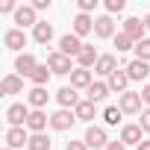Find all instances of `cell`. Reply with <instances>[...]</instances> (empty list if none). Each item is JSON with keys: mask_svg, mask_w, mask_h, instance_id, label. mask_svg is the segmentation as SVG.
Returning <instances> with one entry per match:
<instances>
[{"mask_svg": "<svg viewBox=\"0 0 150 150\" xmlns=\"http://www.w3.org/2000/svg\"><path fill=\"white\" fill-rule=\"evenodd\" d=\"M80 50H83L80 35L68 33V35H62V38H59V53H65V56H80Z\"/></svg>", "mask_w": 150, "mask_h": 150, "instance_id": "5", "label": "cell"}, {"mask_svg": "<svg viewBox=\"0 0 150 150\" xmlns=\"http://www.w3.org/2000/svg\"><path fill=\"white\" fill-rule=\"evenodd\" d=\"M24 144H30L27 129H24V127H9V129H6V147L18 150V147H24Z\"/></svg>", "mask_w": 150, "mask_h": 150, "instance_id": "10", "label": "cell"}, {"mask_svg": "<svg viewBox=\"0 0 150 150\" xmlns=\"http://www.w3.org/2000/svg\"><path fill=\"white\" fill-rule=\"evenodd\" d=\"M141 100L150 106V86H144V88H141Z\"/></svg>", "mask_w": 150, "mask_h": 150, "instance_id": "39", "label": "cell"}, {"mask_svg": "<svg viewBox=\"0 0 150 150\" xmlns=\"http://www.w3.org/2000/svg\"><path fill=\"white\" fill-rule=\"evenodd\" d=\"M115 47H118V53H127V50H135V41H132L129 35L118 33V35H115Z\"/></svg>", "mask_w": 150, "mask_h": 150, "instance_id": "30", "label": "cell"}, {"mask_svg": "<svg viewBox=\"0 0 150 150\" xmlns=\"http://www.w3.org/2000/svg\"><path fill=\"white\" fill-rule=\"evenodd\" d=\"M35 68H38V62H35L33 53H21V56L15 59V71H18V77H33Z\"/></svg>", "mask_w": 150, "mask_h": 150, "instance_id": "7", "label": "cell"}, {"mask_svg": "<svg viewBox=\"0 0 150 150\" xmlns=\"http://www.w3.org/2000/svg\"><path fill=\"white\" fill-rule=\"evenodd\" d=\"M141 91H124L118 94V109L124 115H141Z\"/></svg>", "mask_w": 150, "mask_h": 150, "instance_id": "1", "label": "cell"}, {"mask_svg": "<svg viewBox=\"0 0 150 150\" xmlns=\"http://www.w3.org/2000/svg\"><path fill=\"white\" fill-rule=\"evenodd\" d=\"M106 150H127V144H124V141H109Z\"/></svg>", "mask_w": 150, "mask_h": 150, "instance_id": "38", "label": "cell"}, {"mask_svg": "<svg viewBox=\"0 0 150 150\" xmlns=\"http://www.w3.org/2000/svg\"><path fill=\"white\" fill-rule=\"evenodd\" d=\"M33 9H35V12H41V9H50V0H35V3H33Z\"/></svg>", "mask_w": 150, "mask_h": 150, "instance_id": "37", "label": "cell"}, {"mask_svg": "<svg viewBox=\"0 0 150 150\" xmlns=\"http://www.w3.org/2000/svg\"><path fill=\"white\" fill-rule=\"evenodd\" d=\"M94 106H97V103H91L88 97H86V100H80V106L74 109L77 121H91V118H94Z\"/></svg>", "mask_w": 150, "mask_h": 150, "instance_id": "25", "label": "cell"}, {"mask_svg": "<svg viewBox=\"0 0 150 150\" xmlns=\"http://www.w3.org/2000/svg\"><path fill=\"white\" fill-rule=\"evenodd\" d=\"M118 141H124L127 147H129V144H135V147H138V144L144 141V129H141L138 124H124V127H121V138H118Z\"/></svg>", "mask_w": 150, "mask_h": 150, "instance_id": "4", "label": "cell"}, {"mask_svg": "<svg viewBox=\"0 0 150 150\" xmlns=\"http://www.w3.org/2000/svg\"><path fill=\"white\" fill-rule=\"evenodd\" d=\"M47 97H50L47 88H33V91H30V106H33V109H41V106L47 103Z\"/></svg>", "mask_w": 150, "mask_h": 150, "instance_id": "27", "label": "cell"}, {"mask_svg": "<svg viewBox=\"0 0 150 150\" xmlns=\"http://www.w3.org/2000/svg\"><path fill=\"white\" fill-rule=\"evenodd\" d=\"M50 74H53V71H50L47 65H38V68H35V74H33L30 80L35 83V88H44V86H47V80H50Z\"/></svg>", "mask_w": 150, "mask_h": 150, "instance_id": "26", "label": "cell"}, {"mask_svg": "<svg viewBox=\"0 0 150 150\" xmlns=\"http://www.w3.org/2000/svg\"><path fill=\"white\" fill-rule=\"evenodd\" d=\"M83 141H86L88 147H103V150H106V144H109V138H106V129H103V127H88Z\"/></svg>", "mask_w": 150, "mask_h": 150, "instance_id": "13", "label": "cell"}, {"mask_svg": "<svg viewBox=\"0 0 150 150\" xmlns=\"http://www.w3.org/2000/svg\"><path fill=\"white\" fill-rule=\"evenodd\" d=\"M135 59L150 62V38H144V41H138V44H135Z\"/></svg>", "mask_w": 150, "mask_h": 150, "instance_id": "31", "label": "cell"}, {"mask_svg": "<svg viewBox=\"0 0 150 150\" xmlns=\"http://www.w3.org/2000/svg\"><path fill=\"white\" fill-rule=\"evenodd\" d=\"M144 27H147V30H150V15H147V18H144Z\"/></svg>", "mask_w": 150, "mask_h": 150, "instance_id": "41", "label": "cell"}, {"mask_svg": "<svg viewBox=\"0 0 150 150\" xmlns=\"http://www.w3.org/2000/svg\"><path fill=\"white\" fill-rule=\"evenodd\" d=\"M27 147L30 150H50V138L44 132H35V135H30V144Z\"/></svg>", "mask_w": 150, "mask_h": 150, "instance_id": "29", "label": "cell"}, {"mask_svg": "<svg viewBox=\"0 0 150 150\" xmlns=\"http://www.w3.org/2000/svg\"><path fill=\"white\" fill-rule=\"evenodd\" d=\"M124 6H127L124 0H106V12H109V15H118V12H124Z\"/></svg>", "mask_w": 150, "mask_h": 150, "instance_id": "32", "label": "cell"}, {"mask_svg": "<svg viewBox=\"0 0 150 150\" xmlns=\"http://www.w3.org/2000/svg\"><path fill=\"white\" fill-rule=\"evenodd\" d=\"M97 59H100V53H97L91 44H83V50H80V56H77L80 68H94V65H97Z\"/></svg>", "mask_w": 150, "mask_h": 150, "instance_id": "21", "label": "cell"}, {"mask_svg": "<svg viewBox=\"0 0 150 150\" xmlns=\"http://www.w3.org/2000/svg\"><path fill=\"white\" fill-rule=\"evenodd\" d=\"M144 30H147V27H144V21H138V18H127V21H124V35H129L135 44L144 41Z\"/></svg>", "mask_w": 150, "mask_h": 150, "instance_id": "12", "label": "cell"}, {"mask_svg": "<svg viewBox=\"0 0 150 150\" xmlns=\"http://www.w3.org/2000/svg\"><path fill=\"white\" fill-rule=\"evenodd\" d=\"M56 100H59L62 109H77L80 106V94H77V88H71V86H62L56 91Z\"/></svg>", "mask_w": 150, "mask_h": 150, "instance_id": "6", "label": "cell"}, {"mask_svg": "<svg viewBox=\"0 0 150 150\" xmlns=\"http://www.w3.org/2000/svg\"><path fill=\"white\" fill-rule=\"evenodd\" d=\"M91 83H94V77H91V71L88 68H74V74H71V88H91Z\"/></svg>", "mask_w": 150, "mask_h": 150, "instance_id": "11", "label": "cell"}, {"mask_svg": "<svg viewBox=\"0 0 150 150\" xmlns=\"http://www.w3.org/2000/svg\"><path fill=\"white\" fill-rule=\"evenodd\" d=\"M109 83V91H118V94H124L127 91V86H129V77H127V71H115L112 77L106 80Z\"/></svg>", "mask_w": 150, "mask_h": 150, "instance_id": "22", "label": "cell"}, {"mask_svg": "<svg viewBox=\"0 0 150 150\" xmlns=\"http://www.w3.org/2000/svg\"><path fill=\"white\" fill-rule=\"evenodd\" d=\"M94 35L97 38H115V21H112V15L94 18Z\"/></svg>", "mask_w": 150, "mask_h": 150, "instance_id": "8", "label": "cell"}, {"mask_svg": "<svg viewBox=\"0 0 150 150\" xmlns=\"http://www.w3.org/2000/svg\"><path fill=\"white\" fill-rule=\"evenodd\" d=\"M27 118H30V109H27L24 103H12V106L6 109V121H9L12 127H24Z\"/></svg>", "mask_w": 150, "mask_h": 150, "instance_id": "9", "label": "cell"}, {"mask_svg": "<svg viewBox=\"0 0 150 150\" xmlns=\"http://www.w3.org/2000/svg\"><path fill=\"white\" fill-rule=\"evenodd\" d=\"M124 71H127V77H129V80H147L150 65H147V62H141V59H132V62H129Z\"/></svg>", "mask_w": 150, "mask_h": 150, "instance_id": "17", "label": "cell"}, {"mask_svg": "<svg viewBox=\"0 0 150 150\" xmlns=\"http://www.w3.org/2000/svg\"><path fill=\"white\" fill-rule=\"evenodd\" d=\"M106 97H109V83H91L88 100H91V103H103Z\"/></svg>", "mask_w": 150, "mask_h": 150, "instance_id": "24", "label": "cell"}, {"mask_svg": "<svg viewBox=\"0 0 150 150\" xmlns=\"http://www.w3.org/2000/svg\"><path fill=\"white\" fill-rule=\"evenodd\" d=\"M91 30H94V21H91L88 15H83V12H80L77 18H74V35H80V38H83V35H88Z\"/></svg>", "mask_w": 150, "mask_h": 150, "instance_id": "23", "label": "cell"}, {"mask_svg": "<svg viewBox=\"0 0 150 150\" xmlns=\"http://www.w3.org/2000/svg\"><path fill=\"white\" fill-rule=\"evenodd\" d=\"M138 150H150V138H144V141L138 144Z\"/></svg>", "mask_w": 150, "mask_h": 150, "instance_id": "40", "label": "cell"}, {"mask_svg": "<svg viewBox=\"0 0 150 150\" xmlns=\"http://www.w3.org/2000/svg\"><path fill=\"white\" fill-rule=\"evenodd\" d=\"M138 127H141L144 132H150V109H144V112H141V121H138Z\"/></svg>", "mask_w": 150, "mask_h": 150, "instance_id": "34", "label": "cell"}, {"mask_svg": "<svg viewBox=\"0 0 150 150\" xmlns=\"http://www.w3.org/2000/svg\"><path fill=\"white\" fill-rule=\"evenodd\" d=\"M74 121H77L74 109H59V112H53V115H50V127H53V129H59V132L71 129V127H74Z\"/></svg>", "mask_w": 150, "mask_h": 150, "instance_id": "3", "label": "cell"}, {"mask_svg": "<svg viewBox=\"0 0 150 150\" xmlns=\"http://www.w3.org/2000/svg\"><path fill=\"white\" fill-rule=\"evenodd\" d=\"M0 91L3 94H21L24 91V80L18 74H9V77H3V83H0Z\"/></svg>", "mask_w": 150, "mask_h": 150, "instance_id": "19", "label": "cell"}, {"mask_svg": "<svg viewBox=\"0 0 150 150\" xmlns=\"http://www.w3.org/2000/svg\"><path fill=\"white\" fill-rule=\"evenodd\" d=\"M97 9V0H80V12L83 15H88V12H94Z\"/></svg>", "mask_w": 150, "mask_h": 150, "instance_id": "33", "label": "cell"}, {"mask_svg": "<svg viewBox=\"0 0 150 150\" xmlns=\"http://www.w3.org/2000/svg\"><path fill=\"white\" fill-rule=\"evenodd\" d=\"M3 150H12V147H3Z\"/></svg>", "mask_w": 150, "mask_h": 150, "instance_id": "42", "label": "cell"}, {"mask_svg": "<svg viewBox=\"0 0 150 150\" xmlns=\"http://www.w3.org/2000/svg\"><path fill=\"white\" fill-rule=\"evenodd\" d=\"M47 68H50L53 74H59V77L74 74V68H71V56H65V53H59V50H53V53L47 56Z\"/></svg>", "mask_w": 150, "mask_h": 150, "instance_id": "2", "label": "cell"}, {"mask_svg": "<svg viewBox=\"0 0 150 150\" xmlns=\"http://www.w3.org/2000/svg\"><path fill=\"white\" fill-rule=\"evenodd\" d=\"M65 150H88V144H86V141H68Z\"/></svg>", "mask_w": 150, "mask_h": 150, "instance_id": "35", "label": "cell"}, {"mask_svg": "<svg viewBox=\"0 0 150 150\" xmlns=\"http://www.w3.org/2000/svg\"><path fill=\"white\" fill-rule=\"evenodd\" d=\"M33 38H35L38 44H50V38H53V24L38 21V24L33 27Z\"/></svg>", "mask_w": 150, "mask_h": 150, "instance_id": "20", "label": "cell"}, {"mask_svg": "<svg viewBox=\"0 0 150 150\" xmlns=\"http://www.w3.org/2000/svg\"><path fill=\"white\" fill-rule=\"evenodd\" d=\"M3 44H6L9 50H21V47H27V33H24V30H9V33L3 35Z\"/></svg>", "mask_w": 150, "mask_h": 150, "instance_id": "18", "label": "cell"}, {"mask_svg": "<svg viewBox=\"0 0 150 150\" xmlns=\"http://www.w3.org/2000/svg\"><path fill=\"white\" fill-rule=\"evenodd\" d=\"M47 124H50V118H47L41 109H33V112H30V118H27V129H30L33 135H35V132H44V127H47Z\"/></svg>", "mask_w": 150, "mask_h": 150, "instance_id": "15", "label": "cell"}, {"mask_svg": "<svg viewBox=\"0 0 150 150\" xmlns=\"http://www.w3.org/2000/svg\"><path fill=\"white\" fill-rule=\"evenodd\" d=\"M0 12H18V6L12 3V0H3V3H0Z\"/></svg>", "mask_w": 150, "mask_h": 150, "instance_id": "36", "label": "cell"}, {"mask_svg": "<svg viewBox=\"0 0 150 150\" xmlns=\"http://www.w3.org/2000/svg\"><path fill=\"white\" fill-rule=\"evenodd\" d=\"M115 71H118V59L112 53H103L97 59V65H94V74H100V77H112Z\"/></svg>", "mask_w": 150, "mask_h": 150, "instance_id": "14", "label": "cell"}, {"mask_svg": "<svg viewBox=\"0 0 150 150\" xmlns=\"http://www.w3.org/2000/svg\"><path fill=\"white\" fill-rule=\"evenodd\" d=\"M15 24H18V30H24V27H35L38 21H35V9L33 6H18V12H15Z\"/></svg>", "mask_w": 150, "mask_h": 150, "instance_id": "16", "label": "cell"}, {"mask_svg": "<svg viewBox=\"0 0 150 150\" xmlns=\"http://www.w3.org/2000/svg\"><path fill=\"white\" fill-rule=\"evenodd\" d=\"M121 115H124V112H121L118 106H106V109H103V121H106V127H118V124H121Z\"/></svg>", "mask_w": 150, "mask_h": 150, "instance_id": "28", "label": "cell"}]
</instances>
